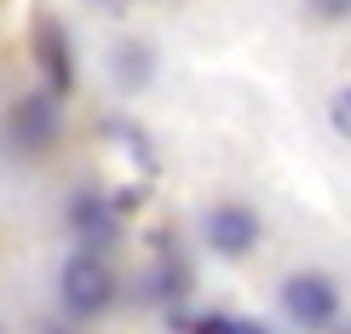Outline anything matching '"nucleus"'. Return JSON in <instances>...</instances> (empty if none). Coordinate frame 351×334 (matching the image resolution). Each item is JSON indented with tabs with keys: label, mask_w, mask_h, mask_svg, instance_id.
I'll return each instance as SVG.
<instances>
[{
	"label": "nucleus",
	"mask_w": 351,
	"mask_h": 334,
	"mask_svg": "<svg viewBox=\"0 0 351 334\" xmlns=\"http://www.w3.org/2000/svg\"><path fill=\"white\" fill-rule=\"evenodd\" d=\"M58 300H64V311L69 317H104L110 311V300H115V271H110V259L98 254V248H75L58 265Z\"/></svg>",
	"instance_id": "nucleus-1"
},
{
	"label": "nucleus",
	"mask_w": 351,
	"mask_h": 334,
	"mask_svg": "<svg viewBox=\"0 0 351 334\" xmlns=\"http://www.w3.org/2000/svg\"><path fill=\"white\" fill-rule=\"evenodd\" d=\"M282 311L294 329H311V334H328L340 323V288H334L323 271H294V277L282 283Z\"/></svg>",
	"instance_id": "nucleus-2"
},
{
	"label": "nucleus",
	"mask_w": 351,
	"mask_h": 334,
	"mask_svg": "<svg viewBox=\"0 0 351 334\" xmlns=\"http://www.w3.org/2000/svg\"><path fill=\"white\" fill-rule=\"evenodd\" d=\"M6 139L18 156H47L58 139H64V110H58L52 93H29L6 110Z\"/></svg>",
	"instance_id": "nucleus-3"
},
{
	"label": "nucleus",
	"mask_w": 351,
	"mask_h": 334,
	"mask_svg": "<svg viewBox=\"0 0 351 334\" xmlns=\"http://www.w3.org/2000/svg\"><path fill=\"white\" fill-rule=\"evenodd\" d=\"M202 242H208L213 254L237 259V254H247L259 242V213L242 208V202H219V208L202 213Z\"/></svg>",
	"instance_id": "nucleus-4"
},
{
	"label": "nucleus",
	"mask_w": 351,
	"mask_h": 334,
	"mask_svg": "<svg viewBox=\"0 0 351 334\" xmlns=\"http://www.w3.org/2000/svg\"><path fill=\"white\" fill-rule=\"evenodd\" d=\"M35 58H40V75H47V93H52V98L75 86V52H69L64 29H58L52 18L35 23Z\"/></svg>",
	"instance_id": "nucleus-5"
},
{
	"label": "nucleus",
	"mask_w": 351,
	"mask_h": 334,
	"mask_svg": "<svg viewBox=\"0 0 351 334\" xmlns=\"http://www.w3.org/2000/svg\"><path fill=\"white\" fill-rule=\"evenodd\" d=\"M110 75L121 93H144L156 75V52L144 47V40H115V52H110Z\"/></svg>",
	"instance_id": "nucleus-6"
},
{
	"label": "nucleus",
	"mask_w": 351,
	"mask_h": 334,
	"mask_svg": "<svg viewBox=\"0 0 351 334\" xmlns=\"http://www.w3.org/2000/svg\"><path fill=\"white\" fill-rule=\"evenodd\" d=\"M69 225L81 230V237H110L115 230V213L104 196H75V213H69Z\"/></svg>",
	"instance_id": "nucleus-7"
},
{
	"label": "nucleus",
	"mask_w": 351,
	"mask_h": 334,
	"mask_svg": "<svg viewBox=\"0 0 351 334\" xmlns=\"http://www.w3.org/2000/svg\"><path fill=\"white\" fill-rule=\"evenodd\" d=\"M184 329L190 334H265V329H254V323H237V317H190Z\"/></svg>",
	"instance_id": "nucleus-8"
},
{
	"label": "nucleus",
	"mask_w": 351,
	"mask_h": 334,
	"mask_svg": "<svg viewBox=\"0 0 351 334\" xmlns=\"http://www.w3.org/2000/svg\"><path fill=\"white\" fill-rule=\"evenodd\" d=\"M328 127H334L340 139H351V86H346V93H334V104H328Z\"/></svg>",
	"instance_id": "nucleus-9"
},
{
	"label": "nucleus",
	"mask_w": 351,
	"mask_h": 334,
	"mask_svg": "<svg viewBox=\"0 0 351 334\" xmlns=\"http://www.w3.org/2000/svg\"><path fill=\"white\" fill-rule=\"evenodd\" d=\"M311 6V18H323V23H346L351 18V0H305Z\"/></svg>",
	"instance_id": "nucleus-10"
},
{
	"label": "nucleus",
	"mask_w": 351,
	"mask_h": 334,
	"mask_svg": "<svg viewBox=\"0 0 351 334\" xmlns=\"http://www.w3.org/2000/svg\"><path fill=\"white\" fill-rule=\"evenodd\" d=\"M47 334H69V329H58V323H52V329H47Z\"/></svg>",
	"instance_id": "nucleus-11"
},
{
	"label": "nucleus",
	"mask_w": 351,
	"mask_h": 334,
	"mask_svg": "<svg viewBox=\"0 0 351 334\" xmlns=\"http://www.w3.org/2000/svg\"><path fill=\"white\" fill-rule=\"evenodd\" d=\"M93 6H104V0H93ZM110 6H115V0H110Z\"/></svg>",
	"instance_id": "nucleus-12"
},
{
	"label": "nucleus",
	"mask_w": 351,
	"mask_h": 334,
	"mask_svg": "<svg viewBox=\"0 0 351 334\" xmlns=\"http://www.w3.org/2000/svg\"><path fill=\"white\" fill-rule=\"evenodd\" d=\"M346 334H351V329H346Z\"/></svg>",
	"instance_id": "nucleus-13"
}]
</instances>
